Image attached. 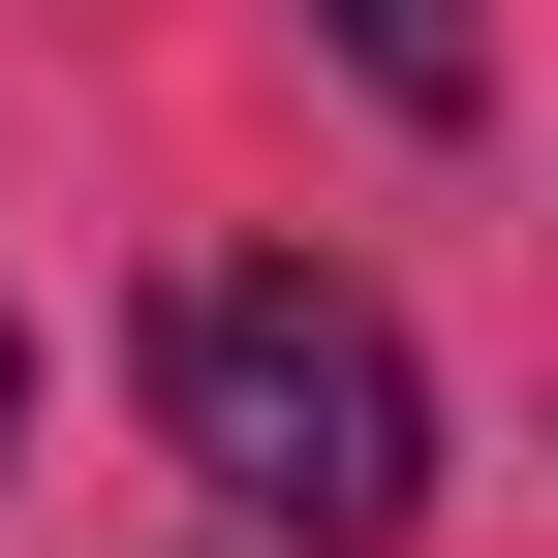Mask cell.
<instances>
[{"mask_svg":"<svg viewBox=\"0 0 558 558\" xmlns=\"http://www.w3.org/2000/svg\"><path fill=\"white\" fill-rule=\"evenodd\" d=\"M156 435L279 558H403L435 527V373H403L373 279H156Z\"/></svg>","mask_w":558,"mask_h":558,"instance_id":"1","label":"cell"},{"mask_svg":"<svg viewBox=\"0 0 558 558\" xmlns=\"http://www.w3.org/2000/svg\"><path fill=\"white\" fill-rule=\"evenodd\" d=\"M311 32H341V62H373V94H403V124H497V0H311Z\"/></svg>","mask_w":558,"mask_h":558,"instance_id":"2","label":"cell"},{"mask_svg":"<svg viewBox=\"0 0 558 558\" xmlns=\"http://www.w3.org/2000/svg\"><path fill=\"white\" fill-rule=\"evenodd\" d=\"M0 435H32V341H0Z\"/></svg>","mask_w":558,"mask_h":558,"instance_id":"3","label":"cell"}]
</instances>
